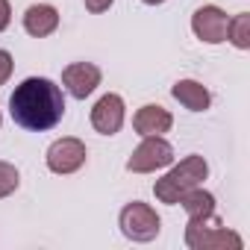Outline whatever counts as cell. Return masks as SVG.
<instances>
[{
  "instance_id": "1",
  "label": "cell",
  "mask_w": 250,
  "mask_h": 250,
  "mask_svg": "<svg viewBox=\"0 0 250 250\" xmlns=\"http://www.w3.org/2000/svg\"><path fill=\"white\" fill-rule=\"evenodd\" d=\"M9 112L18 127L44 133V130H53L62 121L65 94L47 77H27L21 85H15V91L9 97Z\"/></svg>"
},
{
  "instance_id": "2",
  "label": "cell",
  "mask_w": 250,
  "mask_h": 250,
  "mask_svg": "<svg viewBox=\"0 0 250 250\" xmlns=\"http://www.w3.org/2000/svg\"><path fill=\"white\" fill-rule=\"evenodd\" d=\"M209 174V165L203 156H186L177 168H171L162 180H156L153 194L162 203H180V197L191 188H197Z\"/></svg>"
},
{
  "instance_id": "3",
  "label": "cell",
  "mask_w": 250,
  "mask_h": 250,
  "mask_svg": "<svg viewBox=\"0 0 250 250\" xmlns=\"http://www.w3.org/2000/svg\"><path fill=\"white\" fill-rule=\"evenodd\" d=\"M186 244L191 250H241V235L227 229L215 215L194 218L186 227Z\"/></svg>"
},
{
  "instance_id": "4",
  "label": "cell",
  "mask_w": 250,
  "mask_h": 250,
  "mask_svg": "<svg viewBox=\"0 0 250 250\" xmlns=\"http://www.w3.org/2000/svg\"><path fill=\"white\" fill-rule=\"evenodd\" d=\"M118 221H121V232L127 235V238H133V241H153L159 235V227H162L156 209L147 206V203H142V200L127 203V206L121 209Z\"/></svg>"
},
{
  "instance_id": "5",
  "label": "cell",
  "mask_w": 250,
  "mask_h": 250,
  "mask_svg": "<svg viewBox=\"0 0 250 250\" xmlns=\"http://www.w3.org/2000/svg\"><path fill=\"white\" fill-rule=\"evenodd\" d=\"M171 162H174V147L162 136H145V142L127 159V171H133V174H150V171L168 168Z\"/></svg>"
},
{
  "instance_id": "6",
  "label": "cell",
  "mask_w": 250,
  "mask_h": 250,
  "mask_svg": "<svg viewBox=\"0 0 250 250\" xmlns=\"http://www.w3.org/2000/svg\"><path fill=\"white\" fill-rule=\"evenodd\" d=\"M85 145L80 139H59L47 147V168L53 174H74L85 165Z\"/></svg>"
},
{
  "instance_id": "7",
  "label": "cell",
  "mask_w": 250,
  "mask_h": 250,
  "mask_svg": "<svg viewBox=\"0 0 250 250\" xmlns=\"http://www.w3.org/2000/svg\"><path fill=\"white\" fill-rule=\"evenodd\" d=\"M227 24H229L227 12L218 9V6H200V9L191 15V30H194V36H197L200 42H206V44H221V42H227Z\"/></svg>"
},
{
  "instance_id": "8",
  "label": "cell",
  "mask_w": 250,
  "mask_h": 250,
  "mask_svg": "<svg viewBox=\"0 0 250 250\" xmlns=\"http://www.w3.org/2000/svg\"><path fill=\"white\" fill-rule=\"evenodd\" d=\"M62 85L68 88L71 97L85 100L97 85H100V68L91 62H74L62 71Z\"/></svg>"
},
{
  "instance_id": "9",
  "label": "cell",
  "mask_w": 250,
  "mask_h": 250,
  "mask_svg": "<svg viewBox=\"0 0 250 250\" xmlns=\"http://www.w3.org/2000/svg\"><path fill=\"white\" fill-rule=\"evenodd\" d=\"M124 124V100L118 94H103L91 109V127L100 136H115Z\"/></svg>"
},
{
  "instance_id": "10",
  "label": "cell",
  "mask_w": 250,
  "mask_h": 250,
  "mask_svg": "<svg viewBox=\"0 0 250 250\" xmlns=\"http://www.w3.org/2000/svg\"><path fill=\"white\" fill-rule=\"evenodd\" d=\"M171 124H174L171 112H168L165 106H159V103L142 106V109L136 112V118H133V127H136L139 136H162V133L171 130Z\"/></svg>"
},
{
  "instance_id": "11",
  "label": "cell",
  "mask_w": 250,
  "mask_h": 250,
  "mask_svg": "<svg viewBox=\"0 0 250 250\" xmlns=\"http://www.w3.org/2000/svg\"><path fill=\"white\" fill-rule=\"evenodd\" d=\"M59 27V12L50 6V3H33L27 12H24V30L33 36V39H44L50 33H56Z\"/></svg>"
},
{
  "instance_id": "12",
  "label": "cell",
  "mask_w": 250,
  "mask_h": 250,
  "mask_svg": "<svg viewBox=\"0 0 250 250\" xmlns=\"http://www.w3.org/2000/svg\"><path fill=\"white\" fill-rule=\"evenodd\" d=\"M171 94H174L186 109H191V112H203V109H209V103H212L206 85H200L197 80H180V83L171 88Z\"/></svg>"
},
{
  "instance_id": "13",
  "label": "cell",
  "mask_w": 250,
  "mask_h": 250,
  "mask_svg": "<svg viewBox=\"0 0 250 250\" xmlns=\"http://www.w3.org/2000/svg\"><path fill=\"white\" fill-rule=\"evenodd\" d=\"M180 203H183L188 221H194V218H206V215H215V197H212L209 191H203L200 186L191 188V191H186V194L180 197Z\"/></svg>"
},
{
  "instance_id": "14",
  "label": "cell",
  "mask_w": 250,
  "mask_h": 250,
  "mask_svg": "<svg viewBox=\"0 0 250 250\" xmlns=\"http://www.w3.org/2000/svg\"><path fill=\"white\" fill-rule=\"evenodd\" d=\"M227 39H229L238 50H247V47H250V15H235V18L227 24Z\"/></svg>"
},
{
  "instance_id": "15",
  "label": "cell",
  "mask_w": 250,
  "mask_h": 250,
  "mask_svg": "<svg viewBox=\"0 0 250 250\" xmlns=\"http://www.w3.org/2000/svg\"><path fill=\"white\" fill-rule=\"evenodd\" d=\"M18 183H21L18 168L9 165V162H0V197H9L18 188Z\"/></svg>"
},
{
  "instance_id": "16",
  "label": "cell",
  "mask_w": 250,
  "mask_h": 250,
  "mask_svg": "<svg viewBox=\"0 0 250 250\" xmlns=\"http://www.w3.org/2000/svg\"><path fill=\"white\" fill-rule=\"evenodd\" d=\"M12 68H15V62H12V56L6 53V50H0V85H3L9 77H12Z\"/></svg>"
},
{
  "instance_id": "17",
  "label": "cell",
  "mask_w": 250,
  "mask_h": 250,
  "mask_svg": "<svg viewBox=\"0 0 250 250\" xmlns=\"http://www.w3.org/2000/svg\"><path fill=\"white\" fill-rule=\"evenodd\" d=\"M12 21V9H9V0H0V33H3Z\"/></svg>"
},
{
  "instance_id": "18",
  "label": "cell",
  "mask_w": 250,
  "mask_h": 250,
  "mask_svg": "<svg viewBox=\"0 0 250 250\" xmlns=\"http://www.w3.org/2000/svg\"><path fill=\"white\" fill-rule=\"evenodd\" d=\"M112 3H115V0H85V9L88 12H106Z\"/></svg>"
},
{
  "instance_id": "19",
  "label": "cell",
  "mask_w": 250,
  "mask_h": 250,
  "mask_svg": "<svg viewBox=\"0 0 250 250\" xmlns=\"http://www.w3.org/2000/svg\"><path fill=\"white\" fill-rule=\"evenodd\" d=\"M147 6H159V3H165V0H145Z\"/></svg>"
},
{
  "instance_id": "20",
  "label": "cell",
  "mask_w": 250,
  "mask_h": 250,
  "mask_svg": "<svg viewBox=\"0 0 250 250\" xmlns=\"http://www.w3.org/2000/svg\"><path fill=\"white\" fill-rule=\"evenodd\" d=\"M0 124H3V118H0Z\"/></svg>"
}]
</instances>
